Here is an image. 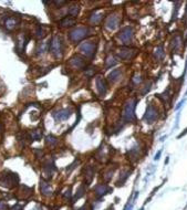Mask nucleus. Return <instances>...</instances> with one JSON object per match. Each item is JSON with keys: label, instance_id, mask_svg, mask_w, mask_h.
Here are the masks:
<instances>
[{"label": "nucleus", "instance_id": "obj_31", "mask_svg": "<svg viewBox=\"0 0 187 210\" xmlns=\"http://www.w3.org/2000/svg\"><path fill=\"white\" fill-rule=\"evenodd\" d=\"M150 90H151V83H149V84H147V85H146L145 87H144V90L142 91V94H145L146 92H149Z\"/></svg>", "mask_w": 187, "mask_h": 210}, {"label": "nucleus", "instance_id": "obj_32", "mask_svg": "<svg viewBox=\"0 0 187 210\" xmlns=\"http://www.w3.org/2000/svg\"><path fill=\"white\" fill-rule=\"evenodd\" d=\"M11 210H22V206H20V205H16L15 207H12Z\"/></svg>", "mask_w": 187, "mask_h": 210}, {"label": "nucleus", "instance_id": "obj_7", "mask_svg": "<svg viewBox=\"0 0 187 210\" xmlns=\"http://www.w3.org/2000/svg\"><path fill=\"white\" fill-rule=\"evenodd\" d=\"M119 38H120V40H121V41H123V43H129V42L132 40V38H133V30H132V28H130V27L123 28V29L120 31V33H119Z\"/></svg>", "mask_w": 187, "mask_h": 210}, {"label": "nucleus", "instance_id": "obj_16", "mask_svg": "<svg viewBox=\"0 0 187 210\" xmlns=\"http://www.w3.org/2000/svg\"><path fill=\"white\" fill-rule=\"evenodd\" d=\"M121 70H119V69H115V70H113V71L109 74V80L112 82V83H114L116 81H119L120 79H121Z\"/></svg>", "mask_w": 187, "mask_h": 210}, {"label": "nucleus", "instance_id": "obj_22", "mask_svg": "<svg viewBox=\"0 0 187 210\" xmlns=\"http://www.w3.org/2000/svg\"><path fill=\"white\" fill-rule=\"evenodd\" d=\"M181 47H182V39L179 36H176L174 38V40H173V48H174L175 50H178Z\"/></svg>", "mask_w": 187, "mask_h": 210}, {"label": "nucleus", "instance_id": "obj_3", "mask_svg": "<svg viewBox=\"0 0 187 210\" xmlns=\"http://www.w3.org/2000/svg\"><path fill=\"white\" fill-rule=\"evenodd\" d=\"M136 106V100H132L125 105L124 111H123V117L125 121H134L135 120V114L134 110Z\"/></svg>", "mask_w": 187, "mask_h": 210}, {"label": "nucleus", "instance_id": "obj_18", "mask_svg": "<svg viewBox=\"0 0 187 210\" xmlns=\"http://www.w3.org/2000/svg\"><path fill=\"white\" fill-rule=\"evenodd\" d=\"M42 137V132L40 129H34L32 131V133L30 134V139L31 141H39Z\"/></svg>", "mask_w": 187, "mask_h": 210}, {"label": "nucleus", "instance_id": "obj_19", "mask_svg": "<svg viewBox=\"0 0 187 210\" xmlns=\"http://www.w3.org/2000/svg\"><path fill=\"white\" fill-rule=\"evenodd\" d=\"M116 64H117V61H116L115 58L112 57V55H110V57L105 60V68H107V69H110V68H112V66H114Z\"/></svg>", "mask_w": 187, "mask_h": 210}, {"label": "nucleus", "instance_id": "obj_1", "mask_svg": "<svg viewBox=\"0 0 187 210\" xmlns=\"http://www.w3.org/2000/svg\"><path fill=\"white\" fill-rule=\"evenodd\" d=\"M87 32H89V29H87V28L79 27V28H76V29L72 30L71 32L69 33V39L72 42H79L87 36Z\"/></svg>", "mask_w": 187, "mask_h": 210}, {"label": "nucleus", "instance_id": "obj_11", "mask_svg": "<svg viewBox=\"0 0 187 210\" xmlns=\"http://www.w3.org/2000/svg\"><path fill=\"white\" fill-rule=\"evenodd\" d=\"M119 22H120V18L116 15H113L111 17H109L107 20H106V23H105V26H106L107 29L110 30H114L117 28L119 26Z\"/></svg>", "mask_w": 187, "mask_h": 210}, {"label": "nucleus", "instance_id": "obj_21", "mask_svg": "<svg viewBox=\"0 0 187 210\" xmlns=\"http://www.w3.org/2000/svg\"><path fill=\"white\" fill-rule=\"evenodd\" d=\"M79 10H80V7L77 5H72L71 7H70L69 9V15L72 16V17H75L77 16V13H79Z\"/></svg>", "mask_w": 187, "mask_h": 210}, {"label": "nucleus", "instance_id": "obj_29", "mask_svg": "<svg viewBox=\"0 0 187 210\" xmlns=\"http://www.w3.org/2000/svg\"><path fill=\"white\" fill-rule=\"evenodd\" d=\"M141 81H142V78H141L140 75H136V76H134V78H133V82L135 84H139Z\"/></svg>", "mask_w": 187, "mask_h": 210}, {"label": "nucleus", "instance_id": "obj_17", "mask_svg": "<svg viewBox=\"0 0 187 210\" xmlns=\"http://www.w3.org/2000/svg\"><path fill=\"white\" fill-rule=\"evenodd\" d=\"M75 23H76V20L73 17H65L64 19L60 21V26L62 27H71V26H74Z\"/></svg>", "mask_w": 187, "mask_h": 210}, {"label": "nucleus", "instance_id": "obj_26", "mask_svg": "<svg viewBox=\"0 0 187 210\" xmlns=\"http://www.w3.org/2000/svg\"><path fill=\"white\" fill-rule=\"evenodd\" d=\"M84 192H85V189H84V186H81L79 189H77V194L75 195V197H74V199H73V202L74 201H76L77 199H80L82 196L84 195Z\"/></svg>", "mask_w": 187, "mask_h": 210}, {"label": "nucleus", "instance_id": "obj_34", "mask_svg": "<svg viewBox=\"0 0 187 210\" xmlns=\"http://www.w3.org/2000/svg\"><path fill=\"white\" fill-rule=\"evenodd\" d=\"M186 133H187V128L185 129V132H184V133H182V134H181V135H178V138H181V137H182V136H184V135L186 134Z\"/></svg>", "mask_w": 187, "mask_h": 210}, {"label": "nucleus", "instance_id": "obj_35", "mask_svg": "<svg viewBox=\"0 0 187 210\" xmlns=\"http://www.w3.org/2000/svg\"><path fill=\"white\" fill-rule=\"evenodd\" d=\"M77 210H86V207L84 206V207H82V208H80V209H77Z\"/></svg>", "mask_w": 187, "mask_h": 210}, {"label": "nucleus", "instance_id": "obj_24", "mask_svg": "<svg viewBox=\"0 0 187 210\" xmlns=\"http://www.w3.org/2000/svg\"><path fill=\"white\" fill-rule=\"evenodd\" d=\"M102 20V15L101 13H93L90 16V21L92 23H99Z\"/></svg>", "mask_w": 187, "mask_h": 210}, {"label": "nucleus", "instance_id": "obj_4", "mask_svg": "<svg viewBox=\"0 0 187 210\" xmlns=\"http://www.w3.org/2000/svg\"><path fill=\"white\" fill-rule=\"evenodd\" d=\"M17 183H18V176H17V174L11 173L10 175H2L0 177V185H2L5 187H8V188L13 187L15 185H17Z\"/></svg>", "mask_w": 187, "mask_h": 210}, {"label": "nucleus", "instance_id": "obj_36", "mask_svg": "<svg viewBox=\"0 0 187 210\" xmlns=\"http://www.w3.org/2000/svg\"><path fill=\"white\" fill-rule=\"evenodd\" d=\"M2 132V126H1V124H0V133Z\"/></svg>", "mask_w": 187, "mask_h": 210}, {"label": "nucleus", "instance_id": "obj_6", "mask_svg": "<svg viewBox=\"0 0 187 210\" xmlns=\"http://www.w3.org/2000/svg\"><path fill=\"white\" fill-rule=\"evenodd\" d=\"M157 117H158V112L156 110V107L153 106L152 104H149L146 108V113L144 115V121L146 123L151 124V123H154L157 120Z\"/></svg>", "mask_w": 187, "mask_h": 210}, {"label": "nucleus", "instance_id": "obj_28", "mask_svg": "<svg viewBox=\"0 0 187 210\" xmlns=\"http://www.w3.org/2000/svg\"><path fill=\"white\" fill-rule=\"evenodd\" d=\"M44 36H45V33H44L43 29H42L41 27H39L38 30H37V37H38V38H43Z\"/></svg>", "mask_w": 187, "mask_h": 210}, {"label": "nucleus", "instance_id": "obj_9", "mask_svg": "<svg viewBox=\"0 0 187 210\" xmlns=\"http://www.w3.org/2000/svg\"><path fill=\"white\" fill-rule=\"evenodd\" d=\"M53 116L56 121H65L71 116V110H68V108H63V110L56 111L53 114Z\"/></svg>", "mask_w": 187, "mask_h": 210}, {"label": "nucleus", "instance_id": "obj_20", "mask_svg": "<svg viewBox=\"0 0 187 210\" xmlns=\"http://www.w3.org/2000/svg\"><path fill=\"white\" fill-rule=\"evenodd\" d=\"M49 48V43H45V42H41L40 44L38 45V49H37V53L38 54H43L45 51H47V49Z\"/></svg>", "mask_w": 187, "mask_h": 210}, {"label": "nucleus", "instance_id": "obj_13", "mask_svg": "<svg viewBox=\"0 0 187 210\" xmlns=\"http://www.w3.org/2000/svg\"><path fill=\"white\" fill-rule=\"evenodd\" d=\"M18 24H19V20L15 18V17H11V18H8L6 20V22H5V26L6 28L8 30H13V29H16L17 27H18Z\"/></svg>", "mask_w": 187, "mask_h": 210}, {"label": "nucleus", "instance_id": "obj_27", "mask_svg": "<svg viewBox=\"0 0 187 210\" xmlns=\"http://www.w3.org/2000/svg\"><path fill=\"white\" fill-rule=\"evenodd\" d=\"M155 57L158 58V59H162L164 57V51H163V48L162 47L156 49V51H155Z\"/></svg>", "mask_w": 187, "mask_h": 210}, {"label": "nucleus", "instance_id": "obj_14", "mask_svg": "<svg viewBox=\"0 0 187 210\" xmlns=\"http://www.w3.org/2000/svg\"><path fill=\"white\" fill-rule=\"evenodd\" d=\"M94 190H95V194H96L97 197H102V196L105 195L109 191V187L105 184H100V185H96V186H95Z\"/></svg>", "mask_w": 187, "mask_h": 210}, {"label": "nucleus", "instance_id": "obj_33", "mask_svg": "<svg viewBox=\"0 0 187 210\" xmlns=\"http://www.w3.org/2000/svg\"><path fill=\"white\" fill-rule=\"evenodd\" d=\"M161 154H162V150H158L157 154L155 155V160H157V159H160V156H161Z\"/></svg>", "mask_w": 187, "mask_h": 210}, {"label": "nucleus", "instance_id": "obj_5", "mask_svg": "<svg viewBox=\"0 0 187 210\" xmlns=\"http://www.w3.org/2000/svg\"><path fill=\"white\" fill-rule=\"evenodd\" d=\"M79 49L83 54H85V57L92 58L94 55V53H95L96 45H95V43H93V42H91V41H85V42H83L82 44H80Z\"/></svg>", "mask_w": 187, "mask_h": 210}, {"label": "nucleus", "instance_id": "obj_8", "mask_svg": "<svg viewBox=\"0 0 187 210\" xmlns=\"http://www.w3.org/2000/svg\"><path fill=\"white\" fill-rule=\"evenodd\" d=\"M96 87H97V92L101 96H104L107 92V84L105 82V80L101 76L96 78Z\"/></svg>", "mask_w": 187, "mask_h": 210}, {"label": "nucleus", "instance_id": "obj_12", "mask_svg": "<svg viewBox=\"0 0 187 210\" xmlns=\"http://www.w3.org/2000/svg\"><path fill=\"white\" fill-rule=\"evenodd\" d=\"M134 55H135V50H132V49H122L119 52V57L123 60H130Z\"/></svg>", "mask_w": 187, "mask_h": 210}, {"label": "nucleus", "instance_id": "obj_23", "mask_svg": "<svg viewBox=\"0 0 187 210\" xmlns=\"http://www.w3.org/2000/svg\"><path fill=\"white\" fill-rule=\"evenodd\" d=\"M93 175H94V169L92 167H87L85 169V177L87 178V183H91L93 178Z\"/></svg>", "mask_w": 187, "mask_h": 210}, {"label": "nucleus", "instance_id": "obj_25", "mask_svg": "<svg viewBox=\"0 0 187 210\" xmlns=\"http://www.w3.org/2000/svg\"><path fill=\"white\" fill-rule=\"evenodd\" d=\"M45 143H47L48 145L52 146V145H55L56 143H58V139H56V138L54 137V136L49 135V136H47V138H45Z\"/></svg>", "mask_w": 187, "mask_h": 210}, {"label": "nucleus", "instance_id": "obj_30", "mask_svg": "<svg viewBox=\"0 0 187 210\" xmlns=\"http://www.w3.org/2000/svg\"><path fill=\"white\" fill-rule=\"evenodd\" d=\"M0 210H8V206H7L6 202L0 201Z\"/></svg>", "mask_w": 187, "mask_h": 210}, {"label": "nucleus", "instance_id": "obj_15", "mask_svg": "<svg viewBox=\"0 0 187 210\" xmlns=\"http://www.w3.org/2000/svg\"><path fill=\"white\" fill-rule=\"evenodd\" d=\"M40 190H41V194L44 196H50L52 194L51 187L49 186L48 183H45L43 180H41V183H40Z\"/></svg>", "mask_w": 187, "mask_h": 210}, {"label": "nucleus", "instance_id": "obj_2", "mask_svg": "<svg viewBox=\"0 0 187 210\" xmlns=\"http://www.w3.org/2000/svg\"><path fill=\"white\" fill-rule=\"evenodd\" d=\"M49 49H50V51L55 55L56 58L61 57L63 48H62V42H61V40H60L59 37L55 36V37L52 38L51 41L49 42Z\"/></svg>", "mask_w": 187, "mask_h": 210}, {"label": "nucleus", "instance_id": "obj_10", "mask_svg": "<svg viewBox=\"0 0 187 210\" xmlns=\"http://www.w3.org/2000/svg\"><path fill=\"white\" fill-rule=\"evenodd\" d=\"M70 65L73 66L74 69H83L85 66V61L83 58H81L80 55H75L70 60Z\"/></svg>", "mask_w": 187, "mask_h": 210}, {"label": "nucleus", "instance_id": "obj_37", "mask_svg": "<svg viewBox=\"0 0 187 210\" xmlns=\"http://www.w3.org/2000/svg\"><path fill=\"white\" fill-rule=\"evenodd\" d=\"M141 210H143V209H141Z\"/></svg>", "mask_w": 187, "mask_h": 210}]
</instances>
